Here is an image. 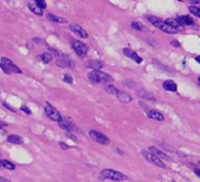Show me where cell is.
<instances>
[{"mask_svg":"<svg viewBox=\"0 0 200 182\" xmlns=\"http://www.w3.org/2000/svg\"><path fill=\"white\" fill-rule=\"evenodd\" d=\"M87 77H88L90 82H92L94 84H106V83L112 82V79H113L109 75H107L105 72H101L99 70L90 71Z\"/></svg>","mask_w":200,"mask_h":182,"instance_id":"6da1fadb","label":"cell"},{"mask_svg":"<svg viewBox=\"0 0 200 182\" xmlns=\"http://www.w3.org/2000/svg\"><path fill=\"white\" fill-rule=\"evenodd\" d=\"M100 179L104 180V179H109V180H113V181H125L127 180L128 177L118 170H113V169H104L100 171Z\"/></svg>","mask_w":200,"mask_h":182,"instance_id":"7a4b0ae2","label":"cell"},{"mask_svg":"<svg viewBox=\"0 0 200 182\" xmlns=\"http://www.w3.org/2000/svg\"><path fill=\"white\" fill-rule=\"evenodd\" d=\"M141 155L146 158L149 163H152V164H154V166H157V167H160V168H166V164L164 163V161H162L161 158H159L157 155L151 153L148 149H147V150H145V149L141 150Z\"/></svg>","mask_w":200,"mask_h":182,"instance_id":"3957f363","label":"cell"},{"mask_svg":"<svg viewBox=\"0 0 200 182\" xmlns=\"http://www.w3.org/2000/svg\"><path fill=\"white\" fill-rule=\"evenodd\" d=\"M71 46H72L74 52L79 57H85L87 55V52H88V46L86 44H84L82 42H80V40L72 39L71 40Z\"/></svg>","mask_w":200,"mask_h":182,"instance_id":"277c9868","label":"cell"},{"mask_svg":"<svg viewBox=\"0 0 200 182\" xmlns=\"http://www.w3.org/2000/svg\"><path fill=\"white\" fill-rule=\"evenodd\" d=\"M45 113L51 121H54V122H59L63 118V115L48 103H46V105H45Z\"/></svg>","mask_w":200,"mask_h":182,"instance_id":"5b68a950","label":"cell"},{"mask_svg":"<svg viewBox=\"0 0 200 182\" xmlns=\"http://www.w3.org/2000/svg\"><path fill=\"white\" fill-rule=\"evenodd\" d=\"M88 135H90V137H91L94 142H97V143H99V144L107 145V144L109 143V139L107 137L106 135H104L103 133H100V131H97V130H90Z\"/></svg>","mask_w":200,"mask_h":182,"instance_id":"8992f818","label":"cell"},{"mask_svg":"<svg viewBox=\"0 0 200 182\" xmlns=\"http://www.w3.org/2000/svg\"><path fill=\"white\" fill-rule=\"evenodd\" d=\"M58 123H59V126L61 129H64L66 131H73L75 129V124L72 122L71 118H67V117H63Z\"/></svg>","mask_w":200,"mask_h":182,"instance_id":"52a82bcc","label":"cell"},{"mask_svg":"<svg viewBox=\"0 0 200 182\" xmlns=\"http://www.w3.org/2000/svg\"><path fill=\"white\" fill-rule=\"evenodd\" d=\"M0 62H1L8 70L11 71V72H14V73H21V72H23V70H21L19 66H17L14 63L11 62V59H8V58H6V57H2Z\"/></svg>","mask_w":200,"mask_h":182,"instance_id":"ba28073f","label":"cell"},{"mask_svg":"<svg viewBox=\"0 0 200 182\" xmlns=\"http://www.w3.org/2000/svg\"><path fill=\"white\" fill-rule=\"evenodd\" d=\"M122 53H124V55H125L126 57H128V58L133 59L137 64H140V63L143 62V58L139 56V55H138L135 51L131 50V49H128V47H125V49H122Z\"/></svg>","mask_w":200,"mask_h":182,"instance_id":"9c48e42d","label":"cell"},{"mask_svg":"<svg viewBox=\"0 0 200 182\" xmlns=\"http://www.w3.org/2000/svg\"><path fill=\"white\" fill-rule=\"evenodd\" d=\"M55 64L60 68H67V69H74V62L69 58H58Z\"/></svg>","mask_w":200,"mask_h":182,"instance_id":"30bf717a","label":"cell"},{"mask_svg":"<svg viewBox=\"0 0 200 182\" xmlns=\"http://www.w3.org/2000/svg\"><path fill=\"white\" fill-rule=\"evenodd\" d=\"M69 30L74 33V34H77L78 37L80 38H84V39H86L87 37H88V33L84 30V28L79 26V25H75V24H72V25H69Z\"/></svg>","mask_w":200,"mask_h":182,"instance_id":"8fae6325","label":"cell"},{"mask_svg":"<svg viewBox=\"0 0 200 182\" xmlns=\"http://www.w3.org/2000/svg\"><path fill=\"white\" fill-rule=\"evenodd\" d=\"M148 150L151 152V153H153L154 155H157L159 158H161L162 161H167V162H171L172 161V158L168 156L167 154H165L164 152H161V150H159L158 148H155V147H149L148 148Z\"/></svg>","mask_w":200,"mask_h":182,"instance_id":"7c38bea8","label":"cell"},{"mask_svg":"<svg viewBox=\"0 0 200 182\" xmlns=\"http://www.w3.org/2000/svg\"><path fill=\"white\" fill-rule=\"evenodd\" d=\"M177 20H178L181 25H184V26H192V25H194V20H193V18L189 17V15H179V17L177 18Z\"/></svg>","mask_w":200,"mask_h":182,"instance_id":"4fadbf2b","label":"cell"},{"mask_svg":"<svg viewBox=\"0 0 200 182\" xmlns=\"http://www.w3.org/2000/svg\"><path fill=\"white\" fill-rule=\"evenodd\" d=\"M159 28L161 30V31H164L165 33H171V34H177V33L181 32L180 30H178L177 27H173V26L168 25V24H167V23H165V21H164V24H162Z\"/></svg>","mask_w":200,"mask_h":182,"instance_id":"5bb4252c","label":"cell"},{"mask_svg":"<svg viewBox=\"0 0 200 182\" xmlns=\"http://www.w3.org/2000/svg\"><path fill=\"white\" fill-rule=\"evenodd\" d=\"M162 88H164L166 91H170V92H175V91L178 90V86H177V84L174 83L173 81H171V79L165 81V82H164V84H162Z\"/></svg>","mask_w":200,"mask_h":182,"instance_id":"9a60e30c","label":"cell"},{"mask_svg":"<svg viewBox=\"0 0 200 182\" xmlns=\"http://www.w3.org/2000/svg\"><path fill=\"white\" fill-rule=\"evenodd\" d=\"M117 97H118V99H119L121 103H124V104L130 103V102L132 101V96H131L130 94H127V92H124V91H119V92L117 94Z\"/></svg>","mask_w":200,"mask_h":182,"instance_id":"2e32d148","label":"cell"},{"mask_svg":"<svg viewBox=\"0 0 200 182\" xmlns=\"http://www.w3.org/2000/svg\"><path fill=\"white\" fill-rule=\"evenodd\" d=\"M46 18L52 21V23H58V24H66L67 20L65 18H61V17H58V15H54L52 13H47L46 14Z\"/></svg>","mask_w":200,"mask_h":182,"instance_id":"e0dca14e","label":"cell"},{"mask_svg":"<svg viewBox=\"0 0 200 182\" xmlns=\"http://www.w3.org/2000/svg\"><path fill=\"white\" fill-rule=\"evenodd\" d=\"M137 96L140 98H144V99H149V101H154V96L148 92L144 89H140V90H137Z\"/></svg>","mask_w":200,"mask_h":182,"instance_id":"ac0fdd59","label":"cell"},{"mask_svg":"<svg viewBox=\"0 0 200 182\" xmlns=\"http://www.w3.org/2000/svg\"><path fill=\"white\" fill-rule=\"evenodd\" d=\"M146 19L153 25V26H155V27L159 28L162 24H164V20H161L160 18H158V17H154V15H147Z\"/></svg>","mask_w":200,"mask_h":182,"instance_id":"d6986e66","label":"cell"},{"mask_svg":"<svg viewBox=\"0 0 200 182\" xmlns=\"http://www.w3.org/2000/svg\"><path fill=\"white\" fill-rule=\"evenodd\" d=\"M147 116L152 120H155V121H164V115L161 112L157 111V110H148Z\"/></svg>","mask_w":200,"mask_h":182,"instance_id":"ffe728a7","label":"cell"},{"mask_svg":"<svg viewBox=\"0 0 200 182\" xmlns=\"http://www.w3.org/2000/svg\"><path fill=\"white\" fill-rule=\"evenodd\" d=\"M28 8H29L31 12H33V13L37 14V15H42L44 14L42 8H40L35 2H28Z\"/></svg>","mask_w":200,"mask_h":182,"instance_id":"44dd1931","label":"cell"},{"mask_svg":"<svg viewBox=\"0 0 200 182\" xmlns=\"http://www.w3.org/2000/svg\"><path fill=\"white\" fill-rule=\"evenodd\" d=\"M165 23H167L168 25H171V26H173V27H177L178 30H180V31H184V25H181L177 19H173V18H167L166 20H165Z\"/></svg>","mask_w":200,"mask_h":182,"instance_id":"7402d4cb","label":"cell"},{"mask_svg":"<svg viewBox=\"0 0 200 182\" xmlns=\"http://www.w3.org/2000/svg\"><path fill=\"white\" fill-rule=\"evenodd\" d=\"M38 59H40L42 63H45V64H48V63H51L52 62V59H53V57L51 53H48V52H44V53H41L40 56L37 57Z\"/></svg>","mask_w":200,"mask_h":182,"instance_id":"603a6c76","label":"cell"},{"mask_svg":"<svg viewBox=\"0 0 200 182\" xmlns=\"http://www.w3.org/2000/svg\"><path fill=\"white\" fill-rule=\"evenodd\" d=\"M7 141L10 143H14V144H21L23 143V139L19 136V135H15V134H11L7 136Z\"/></svg>","mask_w":200,"mask_h":182,"instance_id":"cb8c5ba5","label":"cell"},{"mask_svg":"<svg viewBox=\"0 0 200 182\" xmlns=\"http://www.w3.org/2000/svg\"><path fill=\"white\" fill-rule=\"evenodd\" d=\"M0 167H2V168H5V169H10V170L15 169L14 163L10 162L8 160H0Z\"/></svg>","mask_w":200,"mask_h":182,"instance_id":"d4e9b609","label":"cell"},{"mask_svg":"<svg viewBox=\"0 0 200 182\" xmlns=\"http://www.w3.org/2000/svg\"><path fill=\"white\" fill-rule=\"evenodd\" d=\"M87 66H88L90 69H93V70H100V69L103 68V63H101V62H98V60H91V62H88Z\"/></svg>","mask_w":200,"mask_h":182,"instance_id":"484cf974","label":"cell"},{"mask_svg":"<svg viewBox=\"0 0 200 182\" xmlns=\"http://www.w3.org/2000/svg\"><path fill=\"white\" fill-rule=\"evenodd\" d=\"M131 27L133 28V30H135V31H140V32H144V31L147 30L146 26H145L144 24L139 23V21H133V23L131 24Z\"/></svg>","mask_w":200,"mask_h":182,"instance_id":"4316f807","label":"cell"},{"mask_svg":"<svg viewBox=\"0 0 200 182\" xmlns=\"http://www.w3.org/2000/svg\"><path fill=\"white\" fill-rule=\"evenodd\" d=\"M104 89H105V91L108 92V94H111V95H117L118 92H119V89L117 88V86H114V85H106L104 86Z\"/></svg>","mask_w":200,"mask_h":182,"instance_id":"83f0119b","label":"cell"},{"mask_svg":"<svg viewBox=\"0 0 200 182\" xmlns=\"http://www.w3.org/2000/svg\"><path fill=\"white\" fill-rule=\"evenodd\" d=\"M188 11L193 14V15H195V17L200 18V8L195 7V6H188Z\"/></svg>","mask_w":200,"mask_h":182,"instance_id":"f1b7e54d","label":"cell"},{"mask_svg":"<svg viewBox=\"0 0 200 182\" xmlns=\"http://www.w3.org/2000/svg\"><path fill=\"white\" fill-rule=\"evenodd\" d=\"M33 1L39 6L40 8H42V10L46 8V1H45V0H33Z\"/></svg>","mask_w":200,"mask_h":182,"instance_id":"f546056e","label":"cell"},{"mask_svg":"<svg viewBox=\"0 0 200 182\" xmlns=\"http://www.w3.org/2000/svg\"><path fill=\"white\" fill-rule=\"evenodd\" d=\"M64 82L68 83V84H72L73 83V78L69 76V75H64Z\"/></svg>","mask_w":200,"mask_h":182,"instance_id":"4dcf8cb0","label":"cell"},{"mask_svg":"<svg viewBox=\"0 0 200 182\" xmlns=\"http://www.w3.org/2000/svg\"><path fill=\"white\" fill-rule=\"evenodd\" d=\"M20 110H21V111H24L25 113H27V115H31V113H32V111L27 108L26 105H21V107H20Z\"/></svg>","mask_w":200,"mask_h":182,"instance_id":"1f68e13d","label":"cell"},{"mask_svg":"<svg viewBox=\"0 0 200 182\" xmlns=\"http://www.w3.org/2000/svg\"><path fill=\"white\" fill-rule=\"evenodd\" d=\"M0 68H1V70L4 71V72H5L6 75H10V73H12V72L8 70V69H7V68H6V66H5V65H4V64H2L1 62H0Z\"/></svg>","mask_w":200,"mask_h":182,"instance_id":"d6a6232c","label":"cell"},{"mask_svg":"<svg viewBox=\"0 0 200 182\" xmlns=\"http://www.w3.org/2000/svg\"><path fill=\"white\" fill-rule=\"evenodd\" d=\"M59 145H60V148H61L63 150H67V149H69V145H67L65 142H59Z\"/></svg>","mask_w":200,"mask_h":182,"instance_id":"836d02e7","label":"cell"},{"mask_svg":"<svg viewBox=\"0 0 200 182\" xmlns=\"http://www.w3.org/2000/svg\"><path fill=\"white\" fill-rule=\"evenodd\" d=\"M66 136L68 137V139H71V140H73L74 142H78V140H77V137H74L72 134H71V131H66Z\"/></svg>","mask_w":200,"mask_h":182,"instance_id":"e575fe53","label":"cell"},{"mask_svg":"<svg viewBox=\"0 0 200 182\" xmlns=\"http://www.w3.org/2000/svg\"><path fill=\"white\" fill-rule=\"evenodd\" d=\"M171 45L174 47H180V43L177 42V40H171Z\"/></svg>","mask_w":200,"mask_h":182,"instance_id":"d590c367","label":"cell"},{"mask_svg":"<svg viewBox=\"0 0 200 182\" xmlns=\"http://www.w3.org/2000/svg\"><path fill=\"white\" fill-rule=\"evenodd\" d=\"M2 105H4V107H5V108H6V109H8V110H11V111H12V112H15V109H13V108H12V107H11V105H8V104H6V103H4V104H2Z\"/></svg>","mask_w":200,"mask_h":182,"instance_id":"8d00e7d4","label":"cell"},{"mask_svg":"<svg viewBox=\"0 0 200 182\" xmlns=\"http://www.w3.org/2000/svg\"><path fill=\"white\" fill-rule=\"evenodd\" d=\"M188 2H192V4H199L200 0H187Z\"/></svg>","mask_w":200,"mask_h":182,"instance_id":"74e56055","label":"cell"},{"mask_svg":"<svg viewBox=\"0 0 200 182\" xmlns=\"http://www.w3.org/2000/svg\"><path fill=\"white\" fill-rule=\"evenodd\" d=\"M194 173H195V175H197V176H199L200 177V169H194Z\"/></svg>","mask_w":200,"mask_h":182,"instance_id":"f35d334b","label":"cell"},{"mask_svg":"<svg viewBox=\"0 0 200 182\" xmlns=\"http://www.w3.org/2000/svg\"><path fill=\"white\" fill-rule=\"evenodd\" d=\"M7 126V124H6V123H4V122H1V121H0V129H2V128H5V126Z\"/></svg>","mask_w":200,"mask_h":182,"instance_id":"ab89813d","label":"cell"},{"mask_svg":"<svg viewBox=\"0 0 200 182\" xmlns=\"http://www.w3.org/2000/svg\"><path fill=\"white\" fill-rule=\"evenodd\" d=\"M194 59H195V62H197V63H199V64H200V55H199V56L195 57Z\"/></svg>","mask_w":200,"mask_h":182,"instance_id":"60d3db41","label":"cell"},{"mask_svg":"<svg viewBox=\"0 0 200 182\" xmlns=\"http://www.w3.org/2000/svg\"><path fill=\"white\" fill-rule=\"evenodd\" d=\"M0 182H8V180L5 177H0Z\"/></svg>","mask_w":200,"mask_h":182,"instance_id":"b9f144b4","label":"cell"},{"mask_svg":"<svg viewBox=\"0 0 200 182\" xmlns=\"http://www.w3.org/2000/svg\"><path fill=\"white\" fill-rule=\"evenodd\" d=\"M197 82H198V84L200 85V76H199V77H198V79H197Z\"/></svg>","mask_w":200,"mask_h":182,"instance_id":"7bdbcfd3","label":"cell"},{"mask_svg":"<svg viewBox=\"0 0 200 182\" xmlns=\"http://www.w3.org/2000/svg\"><path fill=\"white\" fill-rule=\"evenodd\" d=\"M198 164H199V166H200V161H199V162H198Z\"/></svg>","mask_w":200,"mask_h":182,"instance_id":"ee69618b","label":"cell"}]
</instances>
